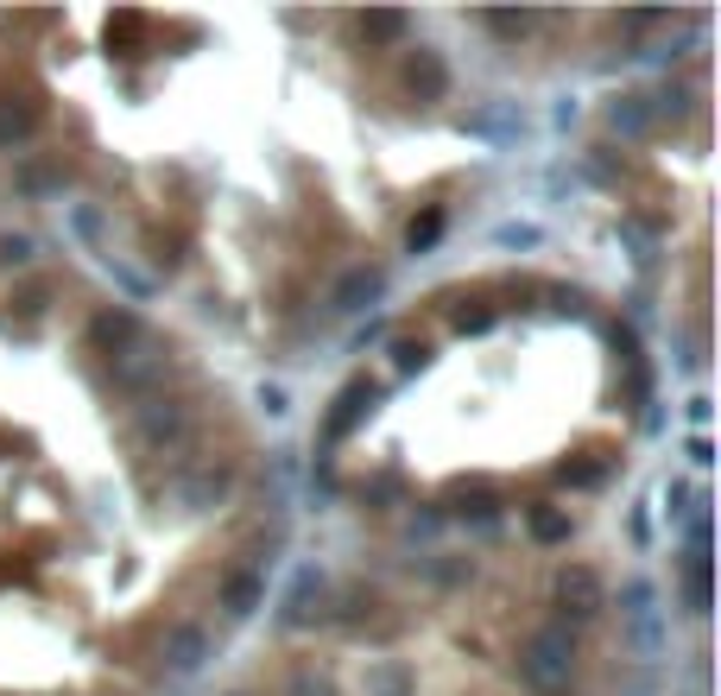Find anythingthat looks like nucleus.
Returning <instances> with one entry per match:
<instances>
[{"label":"nucleus","instance_id":"f257e3e1","mask_svg":"<svg viewBox=\"0 0 721 696\" xmlns=\"http://www.w3.org/2000/svg\"><path fill=\"white\" fill-rule=\"evenodd\" d=\"M570 671H577V640H570V627H539V633L526 640V653H519V678H526L532 691H564Z\"/></svg>","mask_w":721,"mask_h":696},{"label":"nucleus","instance_id":"f03ea898","mask_svg":"<svg viewBox=\"0 0 721 696\" xmlns=\"http://www.w3.org/2000/svg\"><path fill=\"white\" fill-rule=\"evenodd\" d=\"M557 608H564L570 621H595V615L608 608V589H602V577H595L589 564H570V570L557 577Z\"/></svg>","mask_w":721,"mask_h":696},{"label":"nucleus","instance_id":"7ed1b4c3","mask_svg":"<svg viewBox=\"0 0 721 696\" xmlns=\"http://www.w3.org/2000/svg\"><path fill=\"white\" fill-rule=\"evenodd\" d=\"M134 438H140L146 450H178V443L190 438V412H184V405H146L140 418H134Z\"/></svg>","mask_w":721,"mask_h":696},{"label":"nucleus","instance_id":"20e7f679","mask_svg":"<svg viewBox=\"0 0 721 696\" xmlns=\"http://www.w3.org/2000/svg\"><path fill=\"white\" fill-rule=\"evenodd\" d=\"M165 367H172V355H165V349H159L152 336H140L134 349H121V355H114V380H121L127 393H140L146 380H159Z\"/></svg>","mask_w":721,"mask_h":696},{"label":"nucleus","instance_id":"39448f33","mask_svg":"<svg viewBox=\"0 0 721 696\" xmlns=\"http://www.w3.org/2000/svg\"><path fill=\"white\" fill-rule=\"evenodd\" d=\"M260 602H266V564H248V570H235V577L222 583V595H216V608L228 615V621H248Z\"/></svg>","mask_w":721,"mask_h":696},{"label":"nucleus","instance_id":"423d86ee","mask_svg":"<svg viewBox=\"0 0 721 696\" xmlns=\"http://www.w3.org/2000/svg\"><path fill=\"white\" fill-rule=\"evenodd\" d=\"M405 89H412L418 102H443V96H450V64L437 58L431 45H418V51H412V64H405Z\"/></svg>","mask_w":721,"mask_h":696},{"label":"nucleus","instance_id":"0eeeda50","mask_svg":"<svg viewBox=\"0 0 721 696\" xmlns=\"http://www.w3.org/2000/svg\"><path fill=\"white\" fill-rule=\"evenodd\" d=\"M140 317H134V311H102V317H96V324H89V342H96V349H102V355H121V349H134V342H140Z\"/></svg>","mask_w":721,"mask_h":696},{"label":"nucleus","instance_id":"6e6552de","mask_svg":"<svg viewBox=\"0 0 721 696\" xmlns=\"http://www.w3.org/2000/svg\"><path fill=\"white\" fill-rule=\"evenodd\" d=\"M380 286H387L380 266H349V273L336 279V311H367V304L380 298Z\"/></svg>","mask_w":721,"mask_h":696},{"label":"nucleus","instance_id":"1a4fd4ad","mask_svg":"<svg viewBox=\"0 0 721 696\" xmlns=\"http://www.w3.org/2000/svg\"><path fill=\"white\" fill-rule=\"evenodd\" d=\"M203 659H210V633H203V627H178V633L165 640V671L190 678Z\"/></svg>","mask_w":721,"mask_h":696},{"label":"nucleus","instance_id":"9d476101","mask_svg":"<svg viewBox=\"0 0 721 696\" xmlns=\"http://www.w3.org/2000/svg\"><path fill=\"white\" fill-rule=\"evenodd\" d=\"M367 696H412V671L405 665H374V684H367Z\"/></svg>","mask_w":721,"mask_h":696},{"label":"nucleus","instance_id":"9b49d317","mask_svg":"<svg viewBox=\"0 0 721 696\" xmlns=\"http://www.w3.org/2000/svg\"><path fill=\"white\" fill-rule=\"evenodd\" d=\"M614 127H620L627 140H640V134L652 127V109L640 102V96H627V102H614Z\"/></svg>","mask_w":721,"mask_h":696},{"label":"nucleus","instance_id":"f8f14e48","mask_svg":"<svg viewBox=\"0 0 721 696\" xmlns=\"http://www.w3.org/2000/svg\"><path fill=\"white\" fill-rule=\"evenodd\" d=\"M222 494H228V476H222V469H203L197 481H184V501H190V507H210Z\"/></svg>","mask_w":721,"mask_h":696},{"label":"nucleus","instance_id":"ddd939ff","mask_svg":"<svg viewBox=\"0 0 721 696\" xmlns=\"http://www.w3.org/2000/svg\"><path fill=\"white\" fill-rule=\"evenodd\" d=\"M38 127V114L33 109H0V147H20L26 134Z\"/></svg>","mask_w":721,"mask_h":696},{"label":"nucleus","instance_id":"4468645a","mask_svg":"<svg viewBox=\"0 0 721 696\" xmlns=\"http://www.w3.org/2000/svg\"><path fill=\"white\" fill-rule=\"evenodd\" d=\"M481 26H488V33H501V38H526L539 20H532V13H488Z\"/></svg>","mask_w":721,"mask_h":696},{"label":"nucleus","instance_id":"2eb2a0df","mask_svg":"<svg viewBox=\"0 0 721 696\" xmlns=\"http://www.w3.org/2000/svg\"><path fill=\"white\" fill-rule=\"evenodd\" d=\"M0 260L7 266H33V235H0Z\"/></svg>","mask_w":721,"mask_h":696},{"label":"nucleus","instance_id":"dca6fc26","mask_svg":"<svg viewBox=\"0 0 721 696\" xmlns=\"http://www.w3.org/2000/svg\"><path fill=\"white\" fill-rule=\"evenodd\" d=\"M286 696H336V684H329V678H317V671H298V678L286 684Z\"/></svg>","mask_w":721,"mask_h":696},{"label":"nucleus","instance_id":"f3484780","mask_svg":"<svg viewBox=\"0 0 721 696\" xmlns=\"http://www.w3.org/2000/svg\"><path fill=\"white\" fill-rule=\"evenodd\" d=\"M360 33H374V38H399V33H405V13H367V20H360Z\"/></svg>","mask_w":721,"mask_h":696},{"label":"nucleus","instance_id":"a211bd4d","mask_svg":"<svg viewBox=\"0 0 721 696\" xmlns=\"http://www.w3.org/2000/svg\"><path fill=\"white\" fill-rule=\"evenodd\" d=\"M532 532H539V539H570V519L564 514H532Z\"/></svg>","mask_w":721,"mask_h":696},{"label":"nucleus","instance_id":"6ab92c4d","mask_svg":"<svg viewBox=\"0 0 721 696\" xmlns=\"http://www.w3.org/2000/svg\"><path fill=\"white\" fill-rule=\"evenodd\" d=\"M437 228H443V216H425V222H412V235H405V241H412V248H431Z\"/></svg>","mask_w":721,"mask_h":696},{"label":"nucleus","instance_id":"aec40b11","mask_svg":"<svg viewBox=\"0 0 721 696\" xmlns=\"http://www.w3.org/2000/svg\"><path fill=\"white\" fill-rule=\"evenodd\" d=\"M456 324H463V330H488V324H494V311H463Z\"/></svg>","mask_w":721,"mask_h":696}]
</instances>
